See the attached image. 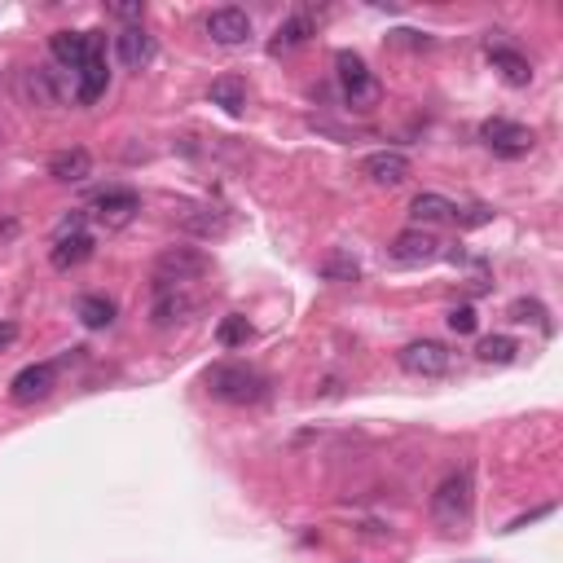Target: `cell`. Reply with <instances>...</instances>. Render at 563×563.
<instances>
[{
    "mask_svg": "<svg viewBox=\"0 0 563 563\" xmlns=\"http://www.w3.org/2000/svg\"><path fill=\"white\" fill-rule=\"evenodd\" d=\"M110 14L124 18V22H132V27H141V18H146V5H115Z\"/></svg>",
    "mask_w": 563,
    "mask_h": 563,
    "instance_id": "f1b7e54d",
    "label": "cell"
},
{
    "mask_svg": "<svg viewBox=\"0 0 563 563\" xmlns=\"http://www.w3.org/2000/svg\"><path fill=\"white\" fill-rule=\"evenodd\" d=\"M476 326H480V317H476V308L471 304H462V308L449 313V330H454V335H476Z\"/></svg>",
    "mask_w": 563,
    "mask_h": 563,
    "instance_id": "83f0119b",
    "label": "cell"
},
{
    "mask_svg": "<svg viewBox=\"0 0 563 563\" xmlns=\"http://www.w3.org/2000/svg\"><path fill=\"white\" fill-rule=\"evenodd\" d=\"M401 366L418 374V379H440V374H449V366H454V352L445 344H436V339H414V344L401 348Z\"/></svg>",
    "mask_w": 563,
    "mask_h": 563,
    "instance_id": "52a82bcc",
    "label": "cell"
},
{
    "mask_svg": "<svg viewBox=\"0 0 563 563\" xmlns=\"http://www.w3.org/2000/svg\"><path fill=\"white\" fill-rule=\"evenodd\" d=\"M216 339H220V348H242L251 339V326H247V317H225L216 330Z\"/></svg>",
    "mask_w": 563,
    "mask_h": 563,
    "instance_id": "484cf974",
    "label": "cell"
},
{
    "mask_svg": "<svg viewBox=\"0 0 563 563\" xmlns=\"http://www.w3.org/2000/svg\"><path fill=\"white\" fill-rule=\"evenodd\" d=\"M471 502H476L471 467L449 471V476L436 484V493H432V520L440 528H449V533H458V528H467V520H471Z\"/></svg>",
    "mask_w": 563,
    "mask_h": 563,
    "instance_id": "7a4b0ae2",
    "label": "cell"
},
{
    "mask_svg": "<svg viewBox=\"0 0 563 563\" xmlns=\"http://www.w3.org/2000/svg\"><path fill=\"white\" fill-rule=\"evenodd\" d=\"M388 256H392L396 264H427V260L440 256V242L427 234V229H405V234L392 238Z\"/></svg>",
    "mask_w": 563,
    "mask_h": 563,
    "instance_id": "4fadbf2b",
    "label": "cell"
},
{
    "mask_svg": "<svg viewBox=\"0 0 563 563\" xmlns=\"http://www.w3.org/2000/svg\"><path fill=\"white\" fill-rule=\"evenodd\" d=\"M75 317H80L88 330H106L115 322V300H106V295H80V300H75Z\"/></svg>",
    "mask_w": 563,
    "mask_h": 563,
    "instance_id": "603a6c76",
    "label": "cell"
},
{
    "mask_svg": "<svg viewBox=\"0 0 563 563\" xmlns=\"http://www.w3.org/2000/svg\"><path fill=\"white\" fill-rule=\"evenodd\" d=\"M14 339H18V322H0V352L14 344Z\"/></svg>",
    "mask_w": 563,
    "mask_h": 563,
    "instance_id": "4dcf8cb0",
    "label": "cell"
},
{
    "mask_svg": "<svg viewBox=\"0 0 563 563\" xmlns=\"http://www.w3.org/2000/svg\"><path fill=\"white\" fill-rule=\"evenodd\" d=\"M361 172H366L374 185H383V190H396V185L410 181L414 168L401 150H379V154H366V159H361Z\"/></svg>",
    "mask_w": 563,
    "mask_h": 563,
    "instance_id": "8fae6325",
    "label": "cell"
},
{
    "mask_svg": "<svg viewBox=\"0 0 563 563\" xmlns=\"http://www.w3.org/2000/svg\"><path fill=\"white\" fill-rule=\"evenodd\" d=\"M49 53L53 62L66 66V71H80L88 58H97L102 53V31H53L49 36Z\"/></svg>",
    "mask_w": 563,
    "mask_h": 563,
    "instance_id": "8992f818",
    "label": "cell"
},
{
    "mask_svg": "<svg viewBox=\"0 0 563 563\" xmlns=\"http://www.w3.org/2000/svg\"><path fill=\"white\" fill-rule=\"evenodd\" d=\"M489 62H493V71H502L506 84H515V88L533 84V62H528L524 53H515V49H506V44H498V49H489Z\"/></svg>",
    "mask_w": 563,
    "mask_h": 563,
    "instance_id": "ffe728a7",
    "label": "cell"
},
{
    "mask_svg": "<svg viewBox=\"0 0 563 563\" xmlns=\"http://www.w3.org/2000/svg\"><path fill=\"white\" fill-rule=\"evenodd\" d=\"M93 251H97V238L88 234V229H58L53 251H49V264L58 273H71V269H80L84 260H93Z\"/></svg>",
    "mask_w": 563,
    "mask_h": 563,
    "instance_id": "9c48e42d",
    "label": "cell"
},
{
    "mask_svg": "<svg viewBox=\"0 0 563 563\" xmlns=\"http://www.w3.org/2000/svg\"><path fill=\"white\" fill-rule=\"evenodd\" d=\"M454 216H458V203H449L445 194H418L414 203H410L414 229H423V225H445V220H454Z\"/></svg>",
    "mask_w": 563,
    "mask_h": 563,
    "instance_id": "ac0fdd59",
    "label": "cell"
},
{
    "mask_svg": "<svg viewBox=\"0 0 563 563\" xmlns=\"http://www.w3.org/2000/svg\"><path fill=\"white\" fill-rule=\"evenodd\" d=\"M22 97L36 102V106H58L62 102V88H58V80H53L49 66H31V71L22 75Z\"/></svg>",
    "mask_w": 563,
    "mask_h": 563,
    "instance_id": "d6986e66",
    "label": "cell"
},
{
    "mask_svg": "<svg viewBox=\"0 0 563 563\" xmlns=\"http://www.w3.org/2000/svg\"><path fill=\"white\" fill-rule=\"evenodd\" d=\"M207 392L225 405H260L269 396V379L251 366H238V361H225V366L207 370Z\"/></svg>",
    "mask_w": 563,
    "mask_h": 563,
    "instance_id": "6da1fadb",
    "label": "cell"
},
{
    "mask_svg": "<svg viewBox=\"0 0 563 563\" xmlns=\"http://www.w3.org/2000/svg\"><path fill=\"white\" fill-rule=\"evenodd\" d=\"M357 260L348 256V251H335V256H330L326 264H322V278L326 282H357Z\"/></svg>",
    "mask_w": 563,
    "mask_h": 563,
    "instance_id": "d4e9b609",
    "label": "cell"
},
{
    "mask_svg": "<svg viewBox=\"0 0 563 563\" xmlns=\"http://www.w3.org/2000/svg\"><path fill=\"white\" fill-rule=\"evenodd\" d=\"M137 212H141V198L132 190H102L97 194V203H93V216L102 220L106 229H124Z\"/></svg>",
    "mask_w": 563,
    "mask_h": 563,
    "instance_id": "7c38bea8",
    "label": "cell"
},
{
    "mask_svg": "<svg viewBox=\"0 0 563 563\" xmlns=\"http://www.w3.org/2000/svg\"><path fill=\"white\" fill-rule=\"evenodd\" d=\"M53 388H58V366H53V361H36V366L14 374L9 396H14V405H40L53 396Z\"/></svg>",
    "mask_w": 563,
    "mask_h": 563,
    "instance_id": "ba28073f",
    "label": "cell"
},
{
    "mask_svg": "<svg viewBox=\"0 0 563 563\" xmlns=\"http://www.w3.org/2000/svg\"><path fill=\"white\" fill-rule=\"evenodd\" d=\"M335 80H339V97H344V106L352 110H374L383 97V84L379 75L366 66V58L352 49H339L335 53Z\"/></svg>",
    "mask_w": 563,
    "mask_h": 563,
    "instance_id": "3957f363",
    "label": "cell"
},
{
    "mask_svg": "<svg viewBox=\"0 0 563 563\" xmlns=\"http://www.w3.org/2000/svg\"><path fill=\"white\" fill-rule=\"evenodd\" d=\"M185 313H190L185 286H159V282H154V304H150L154 326H172L176 317H185Z\"/></svg>",
    "mask_w": 563,
    "mask_h": 563,
    "instance_id": "e0dca14e",
    "label": "cell"
},
{
    "mask_svg": "<svg viewBox=\"0 0 563 563\" xmlns=\"http://www.w3.org/2000/svg\"><path fill=\"white\" fill-rule=\"evenodd\" d=\"M106 84H110L106 53H97V58H88L80 71H75V102H80V106H93L97 97L106 93Z\"/></svg>",
    "mask_w": 563,
    "mask_h": 563,
    "instance_id": "2e32d148",
    "label": "cell"
},
{
    "mask_svg": "<svg viewBox=\"0 0 563 563\" xmlns=\"http://www.w3.org/2000/svg\"><path fill=\"white\" fill-rule=\"evenodd\" d=\"M313 14H304V9H300V14H291V18H286V22H278V31H273V44H269V49L273 53H291V49H300V44L308 40V36H313Z\"/></svg>",
    "mask_w": 563,
    "mask_h": 563,
    "instance_id": "44dd1931",
    "label": "cell"
},
{
    "mask_svg": "<svg viewBox=\"0 0 563 563\" xmlns=\"http://www.w3.org/2000/svg\"><path fill=\"white\" fill-rule=\"evenodd\" d=\"M207 36H212V44H220V49H238V44L251 40V14L247 9H212L207 14Z\"/></svg>",
    "mask_w": 563,
    "mask_h": 563,
    "instance_id": "30bf717a",
    "label": "cell"
},
{
    "mask_svg": "<svg viewBox=\"0 0 563 563\" xmlns=\"http://www.w3.org/2000/svg\"><path fill=\"white\" fill-rule=\"evenodd\" d=\"M207 97H212V106L229 110V115H242V106H247V84L238 80V75H220L207 88Z\"/></svg>",
    "mask_w": 563,
    "mask_h": 563,
    "instance_id": "7402d4cb",
    "label": "cell"
},
{
    "mask_svg": "<svg viewBox=\"0 0 563 563\" xmlns=\"http://www.w3.org/2000/svg\"><path fill=\"white\" fill-rule=\"evenodd\" d=\"M480 141L498 154V159H524V154L537 146V132L524 128V124H515V119L493 115V119H484V124H480Z\"/></svg>",
    "mask_w": 563,
    "mask_h": 563,
    "instance_id": "277c9868",
    "label": "cell"
},
{
    "mask_svg": "<svg viewBox=\"0 0 563 563\" xmlns=\"http://www.w3.org/2000/svg\"><path fill=\"white\" fill-rule=\"evenodd\" d=\"M115 58H119V66H128V71L150 66L154 62V36L146 27H124L115 36Z\"/></svg>",
    "mask_w": 563,
    "mask_h": 563,
    "instance_id": "5bb4252c",
    "label": "cell"
},
{
    "mask_svg": "<svg viewBox=\"0 0 563 563\" xmlns=\"http://www.w3.org/2000/svg\"><path fill=\"white\" fill-rule=\"evenodd\" d=\"M207 273V256L194 247H172L154 260V282L159 286H190Z\"/></svg>",
    "mask_w": 563,
    "mask_h": 563,
    "instance_id": "5b68a950",
    "label": "cell"
},
{
    "mask_svg": "<svg viewBox=\"0 0 563 563\" xmlns=\"http://www.w3.org/2000/svg\"><path fill=\"white\" fill-rule=\"evenodd\" d=\"M484 220H493V212H489V207H471V212L462 216V225H471V229H476V225H484Z\"/></svg>",
    "mask_w": 563,
    "mask_h": 563,
    "instance_id": "f546056e",
    "label": "cell"
},
{
    "mask_svg": "<svg viewBox=\"0 0 563 563\" xmlns=\"http://www.w3.org/2000/svg\"><path fill=\"white\" fill-rule=\"evenodd\" d=\"M49 176L53 181H62V185H80L93 176V154H88L84 146H75V150H58L49 159Z\"/></svg>",
    "mask_w": 563,
    "mask_h": 563,
    "instance_id": "9a60e30c",
    "label": "cell"
},
{
    "mask_svg": "<svg viewBox=\"0 0 563 563\" xmlns=\"http://www.w3.org/2000/svg\"><path fill=\"white\" fill-rule=\"evenodd\" d=\"M511 322H537V326L546 330V335L555 330V326H550V317H546V308L537 304V300H515V304H511Z\"/></svg>",
    "mask_w": 563,
    "mask_h": 563,
    "instance_id": "4316f807",
    "label": "cell"
},
{
    "mask_svg": "<svg viewBox=\"0 0 563 563\" xmlns=\"http://www.w3.org/2000/svg\"><path fill=\"white\" fill-rule=\"evenodd\" d=\"M515 352H520V344H515L511 335H489V339H480L476 357L484 361V366H511Z\"/></svg>",
    "mask_w": 563,
    "mask_h": 563,
    "instance_id": "cb8c5ba5",
    "label": "cell"
}]
</instances>
